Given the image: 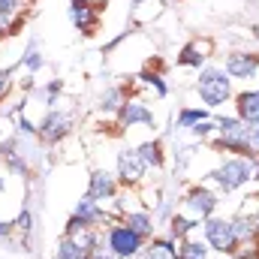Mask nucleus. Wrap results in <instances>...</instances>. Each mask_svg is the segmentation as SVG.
Segmentation results:
<instances>
[{
	"mask_svg": "<svg viewBox=\"0 0 259 259\" xmlns=\"http://www.w3.org/2000/svg\"><path fill=\"white\" fill-rule=\"evenodd\" d=\"M256 175V163L253 160H244V157H235V160H226L220 169H214L208 178L223 190V193H232L238 187H244L247 181H253Z\"/></svg>",
	"mask_w": 259,
	"mask_h": 259,
	"instance_id": "nucleus-1",
	"label": "nucleus"
},
{
	"mask_svg": "<svg viewBox=\"0 0 259 259\" xmlns=\"http://www.w3.org/2000/svg\"><path fill=\"white\" fill-rule=\"evenodd\" d=\"M196 91H199V97H202V103H205L208 109H217V106H223V103L229 100V94H232V81H229V75H226L223 69H217V66H205L202 75H199Z\"/></svg>",
	"mask_w": 259,
	"mask_h": 259,
	"instance_id": "nucleus-2",
	"label": "nucleus"
},
{
	"mask_svg": "<svg viewBox=\"0 0 259 259\" xmlns=\"http://www.w3.org/2000/svg\"><path fill=\"white\" fill-rule=\"evenodd\" d=\"M106 244H109V250L118 259H133L142 250L145 238H142L139 232H133L127 223H115V226H109V232H106Z\"/></svg>",
	"mask_w": 259,
	"mask_h": 259,
	"instance_id": "nucleus-3",
	"label": "nucleus"
},
{
	"mask_svg": "<svg viewBox=\"0 0 259 259\" xmlns=\"http://www.w3.org/2000/svg\"><path fill=\"white\" fill-rule=\"evenodd\" d=\"M205 241L223 253V256H232L238 250V238H235V229H232V220H220V217H208L205 220Z\"/></svg>",
	"mask_w": 259,
	"mask_h": 259,
	"instance_id": "nucleus-4",
	"label": "nucleus"
},
{
	"mask_svg": "<svg viewBox=\"0 0 259 259\" xmlns=\"http://www.w3.org/2000/svg\"><path fill=\"white\" fill-rule=\"evenodd\" d=\"M69 21H72L84 36H94L97 27H100V9H97L91 0H69Z\"/></svg>",
	"mask_w": 259,
	"mask_h": 259,
	"instance_id": "nucleus-5",
	"label": "nucleus"
},
{
	"mask_svg": "<svg viewBox=\"0 0 259 259\" xmlns=\"http://www.w3.org/2000/svg\"><path fill=\"white\" fill-rule=\"evenodd\" d=\"M145 169H148V166L142 163L139 151H121V154H118V181H121V184H127V187L142 184Z\"/></svg>",
	"mask_w": 259,
	"mask_h": 259,
	"instance_id": "nucleus-6",
	"label": "nucleus"
},
{
	"mask_svg": "<svg viewBox=\"0 0 259 259\" xmlns=\"http://www.w3.org/2000/svg\"><path fill=\"white\" fill-rule=\"evenodd\" d=\"M184 205H187V211H190L193 217L208 220V217H214L217 196L211 193L208 187H190V190H187V196H184Z\"/></svg>",
	"mask_w": 259,
	"mask_h": 259,
	"instance_id": "nucleus-7",
	"label": "nucleus"
},
{
	"mask_svg": "<svg viewBox=\"0 0 259 259\" xmlns=\"http://www.w3.org/2000/svg\"><path fill=\"white\" fill-rule=\"evenodd\" d=\"M66 133H69V115H66V112H49L46 121L36 127V136H39L46 145H58Z\"/></svg>",
	"mask_w": 259,
	"mask_h": 259,
	"instance_id": "nucleus-8",
	"label": "nucleus"
},
{
	"mask_svg": "<svg viewBox=\"0 0 259 259\" xmlns=\"http://www.w3.org/2000/svg\"><path fill=\"white\" fill-rule=\"evenodd\" d=\"M118 124H121V127H136V124L154 127L157 121H154V115H151V109H148L145 103H139V100H127V103L118 109Z\"/></svg>",
	"mask_w": 259,
	"mask_h": 259,
	"instance_id": "nucleus-9",
	"label": "nucleus"
},
{
	"mask_svg": "<svg viewBox=\"0 0 259 259\" xmlns=\"http://www.w3.org/2000/svg\"><path fill=\"white\" fill-rule=\"evenodd\" d=\"M259 69V55H250V52H235L226 58V75L229 78H253Z\"/></svg>",
	"mask_w": 259,
	"mask_h": 259,
	"instance_id": "nucleus-10",
	"label": "nucleus"
},
{
	"mask_svg": "<svg viewBox=\"0 0 259 259\" xmlns=\"http://www.w3.org/2000/svg\"><path fill=\"white\" fill-rule=\"evenodd\" d=\"M88 196L94 202H106V199H115L118 196V178L109 175V172H94L91 175V187H88Z\"/></svg>",
	"mask_w": 259,
	"mask_h": 259,
	"instance_id": "nucleus-11",
	"label": "nucleus"
},
{
	"mask_svg": "<svg viewBox=\"0 0 259 259\" xmlns=\"http://www.w3.org/2000/svg\"><path fill=\"white\" fill-rule=\"evenodd\" d=\"M235 109H238V118L250 127H259V91H241L235 97Z\"/></svg>",
	"mask_w": 259,
	"mask_h": 259,
	"instance_id": "nucleus-12",
	"label": "nucleus"
},
{
	"mask_svg": "<svg viewBox=\"0 0 259 259\" xmlns=\"http://www.w3.org/2000/svg\"><path fill=\"white\" fill-rule=\"evenodd\" d=\"M81 223H88V226H94V229H100V223H106L109 220V214L100 208V202H94L91 196H84L78 205H75V211H72Z\"/></svg>",
	"mask_w": 259,
	"mask_h": 259,
	"instance_id": "nucleus-13",
	"label": "nucleus"
},
{
	"mask_svg": "<svg viewBox=\"0 0 259 259\" xmlns=\"http://www.w3.org/2000/svg\"><path fill=\"white\" fill-rule=\"evenodd\" d=\"M232 229H235L238 247H250V244H256V241H259V235H256V217H250V214L235 217V220H232Z\"/></svg>",
	"mask_w": 259,
	"mask_h": 259,
	"instance_id": "nucleus-14",
	"label": "nucleus"
},
{
	"mask_svg": "<svg viewBox=\"0 0 259 259\" xmlns=\"http://www.w3.org/2000/svg\"><path fill=\"white\" fill-rule=\"evenodd\" d=\"M208 52H211V42L205 39H196V42H190V46H184L181 49V55H178V66H199L202 69V64H205V58H208Z\"/></svg>",
	"mask_w": 259,
	"mask_h": 259,
	"instance_id": "nucleus-15",
	"label": "nucleus"
},
{
	"mask_svg": "<svg viewBox=\"0 0 259 259\" xmlns=\"http://www.w3.org/2000/svg\"><path fill=\"white\" fill-rule=\"evenodd\" d=\"M139 151V157H142V163L145 166H154V169H163V145L157 142V139H151V142H145V145H139L136 148Z\"/></svg>",
	"mask_w": 259,
	"mask_h": 259,
	"instance_id": "nucleus-16",
	"label": "nucleus"
},
{
	"mask_svg": "<svg viewBox=\"0 0 259 259\" xmlns=\"http://www.w3.org/2000/svg\"><path fill=\"white\" fill-rule=\"evenodd\" d=\"M124 223H127L133 232H139L142 238H151V232H154V220H151L148 211H133V214L124 217Z\"/></svg>",
	"mask_w": 259,
	"mask_h": 259,
	"instance_id": "nucleus-17",
	"label": "nucleus"
},
{
	"mask_svg": "<svg viewBox=\"0 0 259 259\" xmlns=\"http://www.w3.org/2000/svg\"><path fill=\"white\" fill-rule=\"evenodd\" d=\"M124 103H127V100H124V88H109V91L100 97V109H103V112H118Z\"/></svg>",
	"mask_w": 259,
	"mask_h": 259,
	"instance_id": "nucleus-18",
	"label": "nucleus"
},
{
	"mask_svg": "<svg viewBox=\"0 0 259 259\" xmlns=\"http://www.w3.org/2000/svg\"><path fill=\"white\" fill-rule=\"evenodd\" d=\"M55 259H88V250H81L72 238H66L64 235V238L58 241V256Z\"/></svg>",
	"mask_w": 259,
	"mask_h": 259,
	"instance_id": "nucleus-19",
	"label": "nucleus"
},
{
	"mask_svg": "<svg viewBox=\"0 0 259 259\" xmlns=\"http://www.w3.org/2000/svg\"><path fill=\"white\" fill-rule=\"evenodd\" d=\"M178 259H208V244L205 241H184L178 247Z\"/></svg>",
	"mask_w": 259,
	"mask_h": 259,
	"instance_id": "nucleus-20",
	"label": "nucleus"
},
{
	"mask_svg": "<svg viewBox=\"0 0 259 259\" xmlns=\"http://www.w3.org/2000/svg\"><path fill=\"white\" fill-rule=\"evenodd\" d=\"M193 226H196L193 220H187V217H178V214H175V217L169 220V235H172V238L178 241V238H184V235H187V232H190Z\"/></svg>",
	"mask_w": 259,
	"mask_h": 259,
	"instance_id": "nucleus-21",
	"label": "nucleus"
},
{
	"mask_svg": "<svg viewBox=\"0 0 259 259\" xmlns=\"http://www.w3.org/2000/svg\"><path fill=\"white\" fill-rule=\"evenodd\" d=\"M208 118V109H184L181 115H178V127L190 130L193 124H199V121H205Z\"/></svg>",
	"mask_w": 259,
	"mask_h": 259,
	"instance_id": "nucleus-22",
	"label": "nucleus"
},
{
	"mask_svg": "<svg viewBox=\"0 0 259 259\" xmlns=\"http://www.w3.org/2000/svg\"><path fill=\"white\" fill-rule=\"evenodd\" d=\"M18 6H21V0H0V24H3L6 30L12 27V18H15Z\"/></svg>",
	"mask_w": 259,
	"mask_h": 259,
	"instance_id": "nucleus-23",
	"label": "nucleus"
},
{
	"mask_svg": "<svg viewBox=\"0 0 259 259\" xmlns=\"http://www.w3.org/2000/svg\"><path fill=\"white\" fill-rule=\"evenodd\" d=\"M21 64L27 66L30 72H36V69L42 66V58H39V49H36V42H33V46H30V49L24 52V61H21Z\"/></svg>",
	"mask_w": 259,
	"mask_h": 259,
	"instance_id": "nucleus-24",
	"label": "nucleus"
},
{
	"mask_svg": "<svg viewBox=\"0 0 259 259\" xmlns=\"http://www.w3.org/2000/svg\"><path fill=\"white\" fill-rule=\"evenodd\" d=\"M15 88V78H12V69H0V103L12 94Z\"/></svg>",
	"mask_w": 259,
	"mask_h": 259,
	"instance_id": "nucleus-25",
	"label": "nucleus"
},
{
	"mask_svg": "<svg viewBox=\"0 0 259 259\" xmlns=\"http://www.w3.org/2000/svg\"><path fill=\"white\" fill-rule=\"evenodd\" d=\"M136 259H172V256H169V253H166L163 247H157V244L151 241V247L139 250V253H136Z\"/></svg>",
	"mask_w": 259,
	"mask_h": 259,
	"instance_id": "nucleus-26",
	"label": "nucleus"
},
{
	"mask_svg": "<svg viewBox=\"0 0 259 259\" xmlns=\"http://www.w3.org/2000/svg\"><path fill=\"white\" fill-rule=\"evenodd\" d=\"M142 78H145V81H148V84H154V88H157V94H160V97H166V84H163V78H160V75H157V72H151V69H145V72H142Z\"/></svg>",
	"mask_w": 259,
	"mask_h": 259,
	"instance_id": "nucleus-27",
	"label": "nucleus"
},
{
	"mask_svg": "<svg viewBox=\"0 0 259 259\" xmlns=\"http://www.w3.org/2000/svg\"><path fill=\"white\" fill-rule=\"evenodd\" d=\"M190 133H193L196 139H205V136H211V133H214V124H208V121H199V124H193V127H190Z\"/></svg>",
	"mask_w": 259,
	"mask_h": 259,
	"instance_id": "nucleus-28",
	"label": "nucleus"
},
{
	"mask_svg": "<svg viewBox=\"0 0 259 259\" xmlns=\"http://www.w3.org/2000/svg\"><path fill=\"white\" fill-rule=\"evenodd\" d=\"M232 259H259V247L256 250H253V247H247V250H235Z\"/></svg>",
	"mask_w": 259,
	"mask_h": 259,
	"instance_id": "nucleus-29",
	"label": "nucleus"
},
{
	"mask_svg": "<svg viewBox=\"0 0 259 259\" xmlns=\"http://www.w3.org/2000/svg\"><path fill=\"white\" fill-rule=\"evenodd\" d=\"M253 36H256V39H259V24H256V27H253Z\"/></svg>",
	"mask_w": 259,
	"mask_h": 259,
	"instance_id": "nucleus-30",
	"label": "nucleus"
},
{
	"mask_svg": "<svg viewBox=\"0 0 259 259\" xmlns=\"http://www.w3.org/2000/svg\"><path fill=\"white\" fill-rule=\"evenodd\" d=\"M256 235H259V214H256Z\"/></svg>",
	"mask_w": 259,
	"mask_h": 259,
	"instance_id": "nucleus-31",
	"label": "nucleus"
},
{
	"mask_svg": "<svg viewBox=\"0 0 259 259\" xmlns=\"http://www.w3.org/2000/svg\"><path fill=\"white\" fill-rule=\"evenodd\" d=\"M256 178H259V163H256Z\"/></svg>",
	"mask_w": 259,
	"mask_h": 259,
	"instance_id": "nucleus-32",
	"label": "nucleus"
},
{
	"mask_svg": "<svg viewBox=\"0 0 259 259\" xmlns=\"http://www.w3.org/2000/svg\"><path fill=\"white\" fill-rule=\"evenodd\" d=\"M0 190H3V181H0Z\"/></svg>",
	"mask_w": 259,
	"mask_h": 259,
	"instance_id": "nucleus-33",
	"label": "nucleus"
},
{
	"mask_svg": "<svg viewBox=\"0 0 259 259\" xmlns=\"http://www.w3.org/2000/svg\"><path fill=\"white\" fill-rule=\"evenodd\" d=\"M133 3H142V0H133Z\"/></svg>",
	"mask_w": 259,
	"mask_h": 259,
	"instance_id": "nucleus-34",
	"label": "nucleus"
}]
</instances>
